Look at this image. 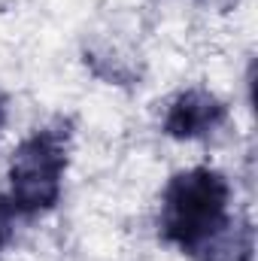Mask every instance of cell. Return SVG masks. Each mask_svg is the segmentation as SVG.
Listing matches in <instances>:
<instances>
[{"instance_id":"7a4b0ae2","label":"cell","mask_w":258,"mask_h":261,"mask_svg":"<svg viewBox=\"0 0 258 261\" xmlns=\"http://www.w3.org/2000/svg\"><path fill=\"white\" fill-rule=\"evenodd\" d=\"M70 161L67 125H49L34 130L18 143L9 158V200L18 216H40L61 197V182Z\"/></svg>"},{"instance_id":"3957f363","label":"cell","mask_w":258,"mask_h":261,"mask_svg":"<svg viewBox=\"0 0 258 261\" xmlns=\"http://www.w3.org/2000/svg\"><path fill=\"white\" fill-rule=\"evenodd\" d=\"M225 119H228V107L216 94L203 88H189L170 100L164 116V134L173 140H197L219 130Z\"/></svg>"},{"instance_id":"6da1fadb","label":"cell","mask_w":258,"mask_h":261,"mask_svg":"<svg viewBox=\"0 0 258 261\" xmlns=\"http://www.w3.org/2000/svg\"><path fill=\"white\" fill-rule=\"evenodd\" d=\"M228 206H231V186L219 170L213 167L183 170L167 182L161 195L158 231L170 246L197 258L234 222Z\"/></svg>"},{"instance_id":"5b68a950","label":"cell","mask_w":258,"mask_h":261,"mask_svg":"<svg viewBox=\"0 0 258 261\" xmlns=\"http://www.w3.org/2000/svg\"><path fill=\"white\" fill-rule=\"evenodd\" d=\"M15 219H18V210L12 206V200L9 197L0 195V252L12 243V237H15Z\"/></svg>"},{"instance_id":"277c9868","label":"cell","mask_w":258,"mask_h":261,"mask_svg":"<svg viewBox=\"0 0 258 261\" xmlns=\"http://www.w3.org/2000/svg\"><path fill=\"white\" fill-rule=\"evenodd\" d=\"M255 255V228L249 219H234L194 261H252Z\"/></svg>"},{"instance_id":"8992f818","label":"cell","mask_w":258,"mask_h":261,"mask_svg":"<svg viewBox=\"0 0 258 261\" xmlns=\"http://www.w3.org/2000/svg\"><path fill=\"white\" fill-rule=\"evenodd\" d=\"M6 125V103H3V97H0V130Z\"/></svg>"}]
</instances>
